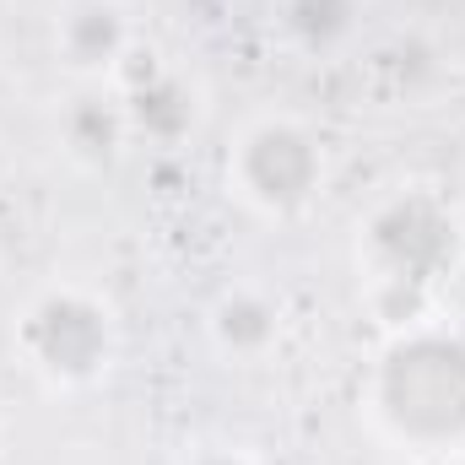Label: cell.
I'll return each mask as SVG.
<instances>
[{
	"label": "cell",
	"instance_id": "4",
	"mask_svg": "<svg viewBox=\"0 0 465 465\" xmlns=\"http://www.w3.org/2000/svg\"><path fill=\"white\" fill-rule=\"evenodd\" d=\"M223 173L238 206H249L265 223H292L325 190V146L303 119L260 114L232 135Z\"/></svg>",
	"mask_w": 465,
	"mask_h": 465
},
{
	"label": "cell",
	"instance_id": "1",
	"mask_svg": "<svg viewBox=\"0 0 465 465\" xmlns=\"http://www.w3.org/2000/svg\"><path fill=\"white\" fill-rule=\"evenodd\" d=\"M362 411L373 433L401 455H465V336L439 320L390 331L368 368Z\"/></svg>",
	"mask_w": 465,
	"mask_h": 465
},
{
	"label": "cell",
	"instance_id": "5",
	"mask_svg": "<svg viewBox=\"0 0 465 465\" xmlns=\"http://www.w3.org/2000/svg\"><path fill=\"white\" fill-rule=\"evenodd\" d=\"M114 93H119V104H124L130 135H141L152 146H179L201 124V93L190 87L184 71L163 65L152 49L130 54V65L119 71Z\"/></svg>",
	"mask_w": 465,
	"mask_h": 465
},
{
	"label": "cell",
	"instance_id": "6",
	"mask_svg": "<svg viewBox=\"0 0 465 465\" xmlns=\"http://www.w3.org/2000/svg\"><path fill=\"white\" fill-rule=\"evenodd\" d=\"M135 49L130 11L119 0H71L54 22V54L82 87H114Z\"/></svg>",
	"mask_w": 465,
	"mask_h": 465
},
{
	"label": "cell",
	"instance_id": "10",
	"mask_svg": "<svg viewBox=\"0 0 465 465\" xmlns=\"http://www.w3.org/2000/svg\"><path fill=\"white\" fill-rule=\"evenodd\" d=\"M184 465H260V460L243 455V450H201V455H190Z\"/></svg>",
	"mask_w": 465,
	"mask_h": 465
},
{
	"label": "cell",
	"instance_id": "9",
	"mask_svg": "<svg viewBox=\"0 0 465 465\" xmlns=\"http://www.w3.org/2000/svg\"><path fill=\"white\" fill-rule=\"evenodd\" d=\"M362 0H276V22L292 49L303 54H336L357 33Z\"/></svg>",
	"mask_w": 465,
	"mask_h": 465
},
{
	"label": "cell",
	"instance_id": "7",
	"mask_svg": "<svg viewBox=\"0 0 465 465\" xmlns=\"http://www.w3.org/2000/svg\"><path fill=\"white\" fill-rule=\"evenodd\" d=\"M206 336L232 362H260L282 347V303L260 287H228L206 309Z\"/></svg>",
	"mask_w": 465,
	"mask_h": 465
},
{
	"label": "cell",
	"instance_id": "2",
	"mask_svg": "<svg viewBox=\"0 0 465 465\" xmlns=\"http://www.w3.org/2000/svg\"><path fill=\"white\" fill-rule=\"evenodd\" d=\"M460 217L439 190H395L357 223V282L384 331L433 320L439 287L460 265Z\"/></svg>",
	"mask_w": 465,
	"mask_h": 465
},
{
	"label": "cell",
	"instance_id": "3",
	"mask_svg": "<svg viewBox=\"0 0 465 465\" xmlns=\"http://www.w3.org/2000/svg\"><path fill=\"white\" fill-rule=\"evenodd\" d=\"M11 341H16V357L27 362V373L38 384L93 390L109 379L119 357L114 303L82 282H54L16 314Z\"/></svg>",
	"mask_w": 465,
	"mask_h": 465
},
{
	"label": "cell",
	"instance_id": "8",
	"mask_svg": "<svg viewBox=\"0 0 465 465\" xmlns=\"http://www.w3.org/2000/svg\"><path fill=\"white\" fill-rule=\"evenodd\" d=\"M130 141V119L114 87H82L65 109H60V146L82 163V168H109Z\"/></svg>",
	"mask_w": 465,
	"mask_h": 465
}]
</instances>
